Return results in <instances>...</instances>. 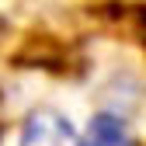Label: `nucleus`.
<instances>
[{
	"mask_svg": "<svg viewBox=\"0 0 146 146\" xmlns=\"http://www.w3.org/2000/svg\"><path fill=\"white\" fill-rule=\"evenodd\" d=\"M21 146H77V132L63 115L42 108V111L28 115L25 132H21Z\"/></svg>",
	"mask_w": 146,
	"mask_h": 146,
	"instance_id": "nucleus-1",
	"label": "nucleus"
},
{
	"mask_svg": "<svg viewBox=\"0 0 146 146\" xmlns=\"http://www.w3.org/2000/svg\"><path fill=\"white\" fill-rule=\"evenodd\" d=\"M77 146H136L132 132L125 129V122L115 115H94L87 125V132Z\"/></svg>",
	"mask_w": 146,
	"mask_h": 146,
	"instance_id": "nucleus-2",
	"label": "nucleus"
}]
</instances>
